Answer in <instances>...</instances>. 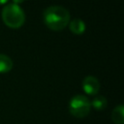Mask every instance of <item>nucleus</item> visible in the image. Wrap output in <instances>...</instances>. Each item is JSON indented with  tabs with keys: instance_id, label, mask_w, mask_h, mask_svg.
Instances as JSON below:
<instances>
[{
	"instance_id": "1",
	"label": "nucleus",
	"mask_w": 124,
	"mask_h": 124,
	"mask_svg": "<svg viewBox=\"0 0 124 124\" xmlns=\"http://www.w3.org/2000/svg\"><path fill=\"white\" fill-rule=\"evenodd\" d=\"M70 13L62 6H49L43 14V18L46 26L52 31L63 30L70 22Z\"/></svg>"
},
{
	"instance_id": "2",
	"label": "nucleus",
	"mask_w": 124,
	"mask_h": 124,
	"mask_svg": "<svg viewBox=\"0 0 124 124\" xmlns=\"http://www.w3.org/2000/svg\"><path fill=\"white\" fill-rule=\"evenodd\" d=\"M2 20L10 28L16 29L21 27L25 21V14L19 5L11 3L2 9Z\"/></svg>"
},
{
	"instance_id": "3",
	"label": "nucleus",
	"mask_w": 124,
	"mask_h": 124,
	"mask_svg": "<svg viewBox=\"0 0 124 124\" xmlns=\"http://www.w3.org/2000/svg\"><path fill=\"white\" fill-rule=\"evenodd\" d=\"M90 101L84 95H76L69 102V111L77 118H83L90 112Z\"/></svg>"
},
{
	"instance_id": "4",
	"label": "nucleus",
	"mask_w": 124,
	"mask_h": 124,
	"mask_svg": "<svg viewBox=\"0 0 124 124\" xmlns=\"http://www.w3.org/2000/svg\"><path fill=\"white\" fill-rule=\"evenodd\" d=\"M100 82L97 78L87 76L82 80V89L87 95H96L100 90Z\"/></svg>"
},
{
	"instance_id": "5",
	"label": "nucleus",
	"mask_w": 124,
	"mask_h": 124,
	"mask_svg": "<svg viewBox=\"0 0 124 124\" xmlns=\"http://www.w3.org/2000/svg\"><path fill=\"white\" fill-rule=\"evenodd\" d=\"M68 25H69L70 31L75 35H81L84 33V31L86 29L85 22L80 18H74V19L70 20Z\"/></svg>"
},
{
	"instance_id": "6",
	"label": "nucleus",
	"mask_w": 124,
	"mask_h": 124,
	"mask_svg": "<svg viewBox=\"0 0 124 124\" xmlns=\"http://www.w3.org/2000/svg\"><path fill=\"white\" fill-rule=\"evenodd\" d=\"M111 120L114 124H123L124 123V107H123V105H118L112 109Z\"/></svg>"
},
{
	"instance_id": "7",
	"label": "nucleus",
	"mask_w": 124,
	"mask_h": 124,
	"mask_svg": "<svg viewBox=\"0 0 124 124\" xmlns=\"http://www.w3.org/2000/svg\"><path fill=\"white\" fill-rule=\"evenodd\" d=\"M13 60L6 54L0 53V74H6L13 68Z\"/></svg>"
},
{
	"instance_id": "8",
	"label": "nucleus",
	"mask_w": 124,
	"mask_h": 124,
	"mask_svg": "<svg viewBox=\"0 0 124 124\" xmlns=\"http://www.w3.org/2000/svg\"><path fill=\"white\" fill-rule=\"evenodd\" d=\"M90 105L96 110H103V109H105L107 108L108 101H107V99L104 96L98 95V96H95L93 98V100L90 102Z\"/></svg>"
},
{
	"instance_id": "9",
	"label": "nucleus",
	"mask_w": 124,
	"mask_h": 124,
	"mask_svg": "<svg viewBox=\"0 0 124 124\" xmlns=\"http://www.w3.org/2000/svg\"><path fill=\"white\" fill-rule=\"evenodd\" d=\"M24 0H13V3L14 4H16V5H18V4H20V3H22Z\"/></svg>"
},
{
	"instance_id": "10",
	"label": "nucleus",
	"mask_w": 124,
	"mask_h": 124,
	"mask_svg": "<svg viewBox=\"0 0 124 124\" xmlns=\"http://www.w3.org/2000/svg\"><path fill=\"white\" fill-rule=\"evenodd\" d=\"M8 2V0H0V5H4Z\"/></svg>"
}]
</instances>
